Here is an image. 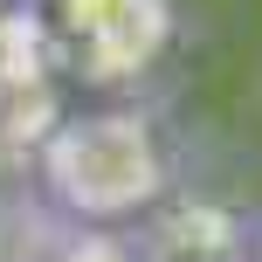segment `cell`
<instances>
[{
    "instance_id": "cell-1",
    "label": "cell",
    "mask_w": 262,
    "mask_h": 262,
    "mask_svg": "<svg viewBox=\"0 0 262 262\" xmlns=\"http://www.w3.org/2000/svg\"><path fill=\"white\" fill-rule=\"evenodd\" d=\"M41 193L69 214L76 228H118L138 221L166 200L172 186V159L166 138L145 111L131 104H97V111H69L49 124L41 138Z\"/></svg>"
},
{
    "instance_id": "cell-2",
    "label": "cell",
    "mask_w": 262,
    "mask_h": 262,
    "mask_svg": "<svg viewBox=\"0 0 262 262\" xmlns=\"http://www.w3.org/2000/svg\"><path fill=\"white\" fill-rule=\"evenodd\" d=\"M55 41L76 83L124 90V83L152 76L159 55L172 49V0H62Z\"/></svg>"
},
{
    "instance_id": "cell-3",
    "label": "cell",
    "mask_w": 262,
    "mask_h": 262,
    "mask_svg": "<svg viewBox=\"0 0 262 262\" xmlns=\"http://www.w3.org/2000/svg\"><path fill=\"white\" fill-rule=\"evenodd\" d=\"M41 262H145V255H138L131 235H118V228H76V235L55 242Z\"/></svg>"
},
{
    "instance_id": "cell-4",
    "label": "cell",
    "mask_w": 262,
    "mask_h": 262,
    "mask_svg": "<svg viewBox=\"0 0 262 262\" xmlns=\"http://www.w3.org/2000/svg\"><path fill=\"white\" fill-rule=\"evenodd\" d=\"M249 262H262V221L249 228Z\"/></svg>"
},
{
    "instance_id": "cell-5",
    "label": "cell",
    "mask_w": 262,
    "mask_h": 262,
    "mask_svg": "<svg viewBox=\"0 0 262 262\" xmlns=\"http://www.w3.org/2000/svg\"><path fill=\"white\" fill-rule=\"evenodd\" d=\"M0 7H7V0H0Z\"/></svg>"
}]
</instances>
